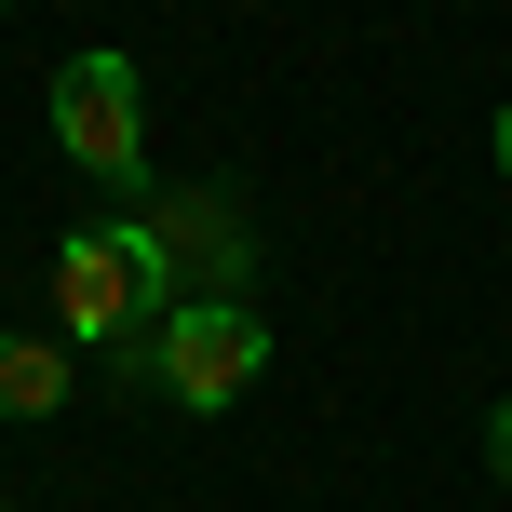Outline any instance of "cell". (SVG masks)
I'll use <instances>...</instances> for the list:
<instances>
[{"mask_svg": "<svg viewBox=\"0 0 512 512\" xmlns=\"http://www.w3.org/2000/svg\"><path fill=\"white\" fill-rule=\"evenodd\" d=\"M162 310H176V270H162V243L135 230V216L54 243V324H68L81 351H108V378H149Z\"/></svg>", "mask_w": 512, "mask_h": 512, "instance_id": "6da1fadb", "label": "cell"}, {"mask_svg": "<svg viewBox=\"0 0 512 512\" xmlns=\"http://www.w3.org/2000/svg\"><path fill=\"white\" fill-rule=\"evenodd\" d=\"M256 364H270L256 297H176V310H162V337H149V378H135V391L216 418V405H243V391H256Z\"/></svg>", "mask_w": 512, "mask_h": 512, "instance_id": "7a4b0ae2", "label": "cell"}, {"mask_svg": "<svg viewBox=\"0 0 512 512\" xmlns=\"http://www.w3.org/2000/svg\"><path fill=\"white\" fill-rule=\"evenodd\" d=\"M54 149L95 189H122V203L149 189V95H135L122 54H68V68H54Z\"/></svg>", "mask_w": 512, "mask_h": 512, "instance_id": "3957f363", "label": "cell"}, {"mask_svg": "<svg viewBox=\"0 0 512 512\" xmlns=\"http://www.w3.org/2000/svg\"><path fill=\"white\" fill-rule=\"evenodd\" d=\"M135 230L162 243L176 297H243V270H256V230L230 189H162V203H135Z\"/></svg>", "mask_w": 512, "mask_h": 512, "instance_id": "277c9868", "label": "cell"}, {"mask_svg": "<svg viewBox=\"0 0 512 512\" xmlns=\"http://www.w3.org/2000/svg\"><path fill=\"white\" fill-rule=\"evenodd\" d=\"M54 405H68V351L0 324V418H54Z\"/></svg>", "mask_w": 512, "mask_h": 512, "instance_id": "5b68a950", "label": "cell"}, {"mask_svg": "<svg viewBox=\"0 0 512 512\" xmlns=\"http://www.w3.org/2000/svg\"><path fill=\"white\" fill-rule=\"evenodd\" d=\"M486 472H499V486H512V405L486 418Z\"/></svg>", "mask_w": 512, "mask_h": 512, "instance_id": "8992f818", "label": "cell"}, {"mask_svg": "<svg viewBox=\"0 0 512 512\" xmlns=\"http://www.w3.org/2000/svg\"><path fill=\"white\" fill-rule=\"evenodd\" d=\"M499 176H512V108H499Z\"/></svg>", "mask_w": 512, "mask_h": 512, "instance_id": "52a82bcc", "label": "cell"}, {"mask_svg": "<svg viewBox=\"0 0 512 512\" xmlns=\"http://www.w3.org/2000/svg\"><path fill=\"white\" fill-rule=\"evenodd\" d=\"M0 512H14V499H0Z\"/></svg>", "mask_w": 512, "mask_h": 512, "instance_id": "ba28073f", "label": "cell"}]
</instances>
